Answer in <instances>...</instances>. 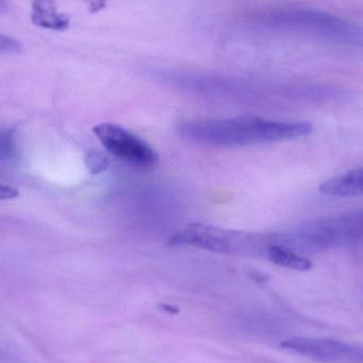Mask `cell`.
<instances>
[{
    "mask_svg": "<svg viewBox=\"0 0 363 363\" xmlns=\"http://www.w3.org/2000/svg\"><path fill=\"white\" fill-rule=\"evenodd\" d=\"M279 242L300 253L363 245V209L302 224L279 234Z\"/></svg>",
    "mask_w": 363,
    "mask_h": 363,
    "instance_id": "cell-3",
    "label": "cell"
},
{
    "mask_svg": "<svg viewBox=\"0 0 363 363\" xmlns=\"http://www.w3.org/2000/svg\"><path fill=\"white\" fill-rule=\"evenodd\" d=\"M85 163L92 174H100L108 167V160L98 151H91L85 157Z\"/></svg>",
    "mask_w": 363,
    "mask_h": 363,
    "instance_id": "cell-8",
    "label": "cell"
},
{
    "mask_svg": "<svg viewBox=\"0 0 363 363\" xmlns=\"http://www.w3.org/2000/svg\"><path fill=\"white\" fill-rule=\"evenodd\" d=\"M172 245H190L215 253L266 256L270 234L238 232L205 224H191L170 239Z\"/></svg>",
    "mask_w": 363,
    "mask_h": 363,
    "instance_id": "cell-4",
    "label": "cell"
},
{
    "mask_svg": "<svg viewBox=\"0 0 363 363\" xmlns=\"http://www.w3.org/2000/svg\"><path fill=\"white\" fill-rule=\"evenodd\" d=\"M14 151L12 134L10 132H2L1 133V157H10Z\"/></svg>",
    "mask_w": 363,
    "mask_h": 363,
    "instance_id": "cell-9",
    "label": "cell"
},
{
    "mask_svg": "<svg viewBox=\"0 0 363 363\" xmlns=\"http://www.w3.org/2000/svg\"><path fill=\"white\" fill-rule=\"evenodd\" d=\"M266 257L277 266L296 271H308L313 262L303 256V253L285 245H272L266 252Z\"/></svg>",
    "mask_w": 363,
    "mask_h": 363,
    "instance_id": "cell-7",
    "label": "cell"
},
{
    "mask_svg": "<svg viewBox=\"0 0 363 363\" xmlns=\"http://www.w3.org/2000/svg\"><path fill=\"white\" fill-rule=\"evenodd\" d=\"M178 132L190 142L237 148L305 138L313 132V125L306 121H277L256 116H239L185 121L179 125Z\"/></svg>",
    "mask_w": 363,
    "mask_h": 363,
    "instance_id": "cell-1",
    "label": "cell"
},
{
    "mask_svg": "<svg viewBox=\"0 0 363 363\" xmlns=\"http://www.w3.org/2000/svg\"><path fill=\"white\" fill-rule=\"evenodd\" d=\"M257 23L270 31L298 34L342 46L363 48V26L313 8L266 9Z\"/></svg>",
    "mask_w": 363,
    "mask_h": 363,
    "instance_id": "cell-2",
    "label": "cell"
},
{
    "mask_svg": "<svg viewBox=\"0 0 363 363\" xmlns=\"http://www.w3.org/2000/svg\"><path fill=\"white\" fill-rule=\"evenodd\" d=\"M93 131L104 149L117 159L136 167H151L157 164L156 151L142 138L121 125L102 123Z\"/></svg>",
    "mask_w": 363,
    "mask_h": 363,
    "instance_id": "cell-5",
    "label": "cell"
},
{
    "mask_svg": "<svg viewBox=\"0 0 363 363\" xmlns=\"http://www.w3.org/2000/svg\"><path fill=\"white\" fill-rule=\"evenodd\" d=\"M283 350L323 363H363V345L334 339L292 338L283 341Z\"/></svg>",
    "mask_w": 363,
    "mask_h": 363,
    "instance_id": "cell-6",
    "label": "cell"
}]
</instances>
